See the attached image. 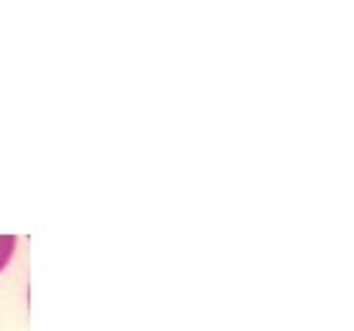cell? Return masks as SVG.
I'll list each match as a JSON object with an SVG mask.
<instances>
[{"mask_svg":"<svg viewBox=\"0 0 354 331\" xmlns=\"http://www.w3.org/2000/svg\"><path fill=\"white\" fill-rule=\"evenodd\" d=\"M14 245H17V237L14 234H0V270L8 265V259L14 254Z\"/></svg>","mask_w":354,"mask_h":331,"instance_id":"obj_1","label":"cell"}]
</instances>
